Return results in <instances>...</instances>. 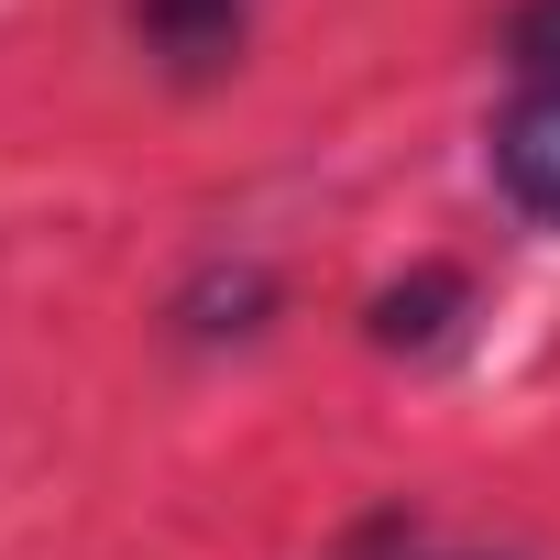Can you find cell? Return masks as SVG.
<instances>
[{
    "label": "cell",
    "mask_w": 560,
    "mask_h": 560,
    "mask_svg": "<svg viewBox=\"0 0 560 560\" xmlns=\"http://www.w3.org/2000/svg\"><path fill=\"white\" fill-rule=\"evenodd\" d=\"M264 319H275V275H264L253 253H220V264H198L187 287L165 298V330H176L187 352H231V341H264Z\"/></svg>",
    "instance_id": "3957f363"
},
{
    "label": "cell",
    "mask_w": 560,
    "mask_h": 560,
    "mask_svg": "<svg viewBox=\"0 0 560 560\" xmlns=\"http://www.w3.org/2000/svg\"><path fill=\"white\" fill-rule=\"evenodd\" d=\"M505 67L516 78H560V0H516L505 12Z\"/></svg>",
    "instance_id": "5b68a950"
},
{
    "label": "cell",
    "mask_w": 560,
    "mask_h": 560,
    "mask_svg": "<svg viewBox=\"0 0 560 560\" xmlns=\"http://www.w3.org/2000/svg\"><path fill=\"white\" fill-rule=\"evenodd\" d=\"M132 34H143V56L165 67V78H220V67H242V34H253V0H132Z\"/></svg>",
    "instance_id": "277c9868"
},
{
    "label": "cell",
    "mask_w": 560,
    "mask_h": 560,
    "mask_svg": "<svg viewBox=\"0 0 560 560\" xmlns=\"http://www.w3.org/2000/svg\"><path fill=\"white\" fill-rule=\"evenodd\" d=\"M407 560H516V549H407Z\"/></svg>",
    "instance_id": "8992f818"
},
{
    "label": "cell",
    "mask_w": 560,
    "mask_h": 560,
    "mask_svg": "<svg viewBox=\"0 0 560 560\" xmlns=\"http://www.w3.org/2000/svg\"><path fill=\"white\" fill-rule=\"evenodd\" d=\"M483 165L527 231H560V78H516V100L483 132Z\"/></svg>",
    "instance_id": "6da1fadb"
},
{
    "label": "cell",
    "mask_w": 560,
    "mask_h": 560,
    "mask_svg": "<svg viewBox=\"0 0 560 560\" xmlns=\"http://www.w3.org/2000/svg\"><path fill=\"white\" fill-rule=\"evenodd\" d=\"M462 330H472V275L462 264H418V275L363 298V341L385 363H440V352H462Z\"/></svg>",
    "instance_id": "7a4b0ae2"
}]
</instances>
